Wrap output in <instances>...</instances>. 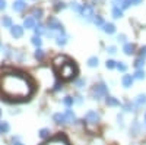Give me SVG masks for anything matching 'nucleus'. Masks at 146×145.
<instances>
[{
  "label": "nucleus",
  "mask_w": 146,
  "mask_h": 145,
  "mask_svg": "<svg viewBox=\"0 0 146 145\" xmlns=\"http://www.w3.org/2000/svg\"><path fill=\"white\" fill-rule=\"evenodd\" d=\"M0 94L9 101H25L34 94V82L22 72L0 75Z\"/></svg>",
  "instance_id": "nucleus-1"
},
{
  "label": "nucleus",
  "mask_w": 146,
  "mask_h": 145,
  "mask_svg": "<svg viewBox=\"0 0 146 145\" xmlns=\"http://www.w3.org/2000/svg\"><path fill=\"white\" fill-rule=\"evenodd\" d=\"M75 74H76V66L73 65L70 60H67V62L60 67V75H62V78L66 79V81H70L75 76Z\"/></svg>",
  "instance_id": "nucleus-2"
},
{
  "label": "nucleus",
  "mask_w": 146,
  "mask_h": 145,
  "mask_svg": "<svg viewBox=\"0 0 146 145\" xmlns=\"http://www.w3.org/2000/svg\"><path fill=\"white\" fill-rule=\"evenodd\" d=\"M91 95L94 97V100H101L104 98V97L108 95V87H107V84L105 82H100V84H96V85L92 88L91 91Z\"/></svg>",
  "instance_id": "nucleus-3"
},
{
  "label": "nucleus",
  "mask_w": 146,
  "mask_h": 145,
  "mask_svg": "<svg viewBox=\"0 0 146 145\" xmlns=\"http://www.w3.org/2000/svg\"><path fill=\"white\" fill-rule=\"evenodd\" d=\"M47 27H48V31H50V32H54L56 35H58V34L64 32L63 23L60 22L57 18H54V16L48 18V21H47Z\"/></svg>",
  "instance_id": "nucleus-4"
},
{
  "label": "nucleus",
  "mask_w": 146,
  "mask_h": 145,
  "mask_svg": "<svg viewBox=\"0 0 146 145\" xmlns=\"http://www.w3.org/2000/svg\"><path fill=\"white\" fill-rule=\"evenodd\" d=\"M79 15L82 18H85L86 21H92L95 18V10H94V6L92 5H82V9L79 12Z\"/></svg>",
  "instance_id": "nucleus-5"
},
{
  "label": "nucleus",
  "mask_w": 146,
  "mask_h": 145,
  "mask_svg": "<svg viewBox=\"0 0 146 145\" xmlns=\"http://www.w3.org/2000/svg\"><path fill=\"white\" fill-rule=\"evenodd\" d=\"M83 120H86V122L91 123V125H96V123L100 122V113L96 112V110H89V112L85 113Z\"/></svg>",
  "instance_id": "nucleus-6"
},
{
  "label": "nucleus",
  "mask_w": 146,
  "mask_h": 145,
  "mask_svg": "<svg viewBox=\"0 0 146 145\" xmlns=\"http://www.w3.org/2000/svg\"><path fill=\"white\" fill-rule=\"evenodd\" d=\"M10 35L13 38H22L23 37V27H21V25H12V28H10Z\"/></svg>",
  "instance_id": "nucleus-7"
},
{
  "label": "nucleus",
  "mask_w": 146,
  "mask_h": 145,
  "mask_svg": "<svg viewBox=\"0 0 146 145\" xmlns=\"http://www.w3.org/2000/svg\"><path fill=\"white\" fill-rule=\"evenodd\" d=\"M42 145H69V142L66 141L64 136L58 135V136H56L54 139H51L50 142H45V144H42Z\"/></svg>",
  "instance_id": "nucleus-8"
},
{
  "label": "nucleus",
  "mask_w": 146,
  "mask_h": 145,
  "mask_svg": "<svg viewBox=\"0 0 146 145\" xmlns=\"http://www.w3.org/2000/svg\"><path fill=\"white\" fill-rule=\"evenodd\" d=\"M140 129H142V125H140L139 120H133L131 125H130V134L136 136V135L140 134Z\"/></svg>",
  "instance_id": "nucleus-9"
},
{
  "label": "nucleus",
  "mask_w": 146,
  "mask_h": 145,
  "mask_svg": "<svg viewBox=\"0 0 146 145\" xmlns=\"http://www.w3.org/2000/svg\"><path fill=\"white\" fill-rule=\"evenodd\" d=\"M133 82H135L133 75H123V78H121V84H123L124 88H131L133 87Z\"/></svg>",
  "instance_id": "nucleus-10"
},
{
  "label": "nucleus",
  "mask_w": 146,
  "mask_h": 145,
  "mask_svg": "<svg viewBox=\"0 0 146 145\" xmlns=\"http://www.w3.org/2000/svg\"><path fill=\"white\" fill-rule=\"evenodd\" d=\"M35 25H36V22H35V19L32 18V16H27L25 19H23V29H34L35 28Z\"/></svg>",
  "instance_id": "nucleus-11"
},
{
  "label": "nucleus",
  "mask_w": 146,
  "mask_h": 145,
  "mask_svg": "<svg viewBox=\"0 0 146 145\" xmlns=\"http://www.w3.org/2000/svg\"><path fill=\"white\" fill-rule=\"evenodd\" d=\"M69 41V37L66 35V32H62V34H58L57 37H56V44L60 45V47H64Z\"/></svg>",
  "instance_id": "nucleus-12"
},
{
  "label": "nucleus",
  "mask_w": 146,
  "mask_h": 145,
  "mask_svg": "<svg viewBox=\"0 0 146 145\" xmlns=\"http://www.w3.org/2000/svg\"><path fill=\"white\" fill-rule=\"evenodd\" d=\"M64 117H66V122L69 123H76V114L73 110H70V108H66V112H64Z\"/></svg>",
  "instance_id": "nucleus-13"
},
{
  "label": "nucleus",
  "mask_w": 146,
  "mask_h": 145,
  "mask_svg": "<svg viewBox=\"0 0 146 145\" xmlns=\"http://www.w3.org/2000/svg\"><path fill=\"white\" fill-rule=\"evenodd\" d=\"M135 50H136V45L133 44V43H126L123 45V51L126 56H131V54H135Z\"/></svg>",
  "instance_id": "nucleus-14"
},
{
  "label": "nucleus",
  "mask_w": 146,
  "mask_h": 145,
  "mask_svg": "<svg viewBox=\"0 0 146 145\" xmlns=\"http://www.w3.org/2000/svg\"><path fill=\"white\" fill-rule=\"evenodd\" d=\"M12 9L15 12H22V10L27 9V3L23 2V0H15V3L12 5Z\"/></svg>",
  "instance_id": "nucleus-15"
},
{
  "label": "nucleus",
  "mask_w": 146,
  "mask_h": 145,
  "mask_svg": "<svg viewBox=\"0 0 146 145\" xmlns=\"http://www.w3.org/2000/svg\"><path fill=\"white\" fill-rule=\"evenodd\" d=\"M102 31H104L105 34H108V35H111V34L115 32V25H114L113 22H105L104 27H102Z\"/></svg>",
  "instance_id": "nucleus-16"
},
{
  "label": "nucleus",
  "mask_w": 146,
  "mask_h": 145,
  "mask_svg": "<svg viewBox=\"0 0 146 145\" xmlns=\"http://www.w3.org/2000/svg\"><path fill=\"white\" fill-rule=\"evenodd\" d=\"M111 13H113V18H114V19H120V18H123V15H124V10L121 9L120 6H113V9H111Z\"/></svg>",
  "instance_id": "nucleus-17"
},
{
  "label": "nucleus",
  "mask_w": 146,
  "mask_h": 145,
  "mask_svg": "<svg viewBox=\"0 0 146 145\" xmlns=\"http://www.w3.org/2000/svg\"><path fill=\"white\" fill-rule=\"evenodd\" d=\"M105 104L110 106V107H118V106H120V101L115 98V97L107 95V97H105Z\"/></svg>",
  "instance_id": "nucleus-18"
},
{
  "label": "nucleus",
  "mask_w": 146,
  "mask_h": 145,
  "mask_svg": "<svg viewBox=\"0 0 146 145\" xmlns=\"http://www.w3.org/2000/svg\"><path fill=\"white\" fill-rule=\"evenodd\" d=\"M135 104H136V107L146 106V94H139L136 98H135Z\"/></svg>",
  "instance_id": "nucleus-19"
},
{
  "label": "nucleus",
  "mask_w": 146,
  "mask_h": 145,
  "mask_svg": "<svg viewBox=\"0 0 146 145\" xmlns=\"http://www.w3.org/2000/svg\"><path fill=\"white\" fill-rule=\"evenodd\" d=\"M53 120H54L57 125H63V123H66L64 113H54V114H53Z\"/></svg>",
  "instance_id": "nucleus-20"
},
{
  "label": "nucleus",
  "mask_w": 146,
  "mask_h": 145,
  "mask_svg": "<svg viewBox=\"0 0 146 145\" xmlns=\"http://www.w3.org/2000/svg\"><path fill=\"white\" fill-rule=\"evenodd\" d=\"M136 104L135 103H131V101H126L124 104H123V110L126 112V113H131V112H136Z\"/></svg>",
  "instance_id": "nucleus-21"
},
{
  "label": "nucleus",
  "mask_w": 146,
  "mask_h": 145,
  "mask_svg": "<svg viewBox=\"0 0 146 145\" xmlns=\"http://www.w3.org/2000/svg\"><path fill=\"white\" fill-rule=\"evenodd\" d=\"M34 31H35V35H40L41 37V35H44L47 32V28H45V25H42V23H36Z\"/></svg>",
  "instance_id": "nucleus-22"
},
{
  "label": "nucleus",
  "mask_w": 146,
  "mask_h": 145,
  "mask_svg": "<svg viewBox=\"0 0 146 145\" xmlns=\"http://www.w3.org/2000/svg\"><path fill=\"white\" fill-rule=\"evenodd\" d=\"M88 66L89 67H98V65H100V59L96 57V56H91L89 59H88Z\"/></svg>",
  "instance_id": "nucleus-23"
},
{
  "label": "nucleus",
  "mask_w": 146,
  "mask_h": 145,
  "mask_svg": "<svg viewBox=\"0 0 146 145\" xmlns=\"http://www.w3.org/2000/svg\"><path fill=\"white\" fill-rule=\"evenodd\" d=\"M50 135H51V130L48 129V128H42V129H40V132H38V136H40L41 139L50 138Z\"/></svg>",
  "instance_id": "nucleus-24"
},
{
  "label": "nucleus",
  "mask_w": 146,
  "mask_h": 145,
  "mask_svg": "<svg viewBox=\"0 0 146 145\" xmlns=\"http://www.w3.org/2000/svg\"><path fill=\"white\" fill-rule=\"evenodd\" d=\"M133 78L137 79V81H143V79L146 78L145 70H143V69H136V72H135V75H133Z\"/></svg>",
  "instance_id": "nucleus-25"
},
{
  "label": "nucleus",
  "mask_w": 146,
  "mask_h": 145,
  "mask_svg": "<svg viewBox=\"0 0 146 145\" xmlns=\"http://www.w3.org/2000/svg\"><path fill=\"white\" fill-rule=\"evenodd\" d=\"M31 43H32L36 48H41V45H42V40H41L40 35H34V37L31 38Z\"/></svg>",
  "instance_id": "nucleus-26"
},
{
  "label": "nucleus",
  "mask_w": 146,
  "mask_h": 145,
  "mask_svg": "<svg viewBox=\"0 0 146 145\" xmlns=\"http://www.w3.org/2000/svg\"><path fill=\"white\" fill-rule=\"evenodd\" d=\"M42 13H44V12H42V9H38V7H34L32 9V18L34 19H41L42 18Z\"/></svg>",
  "instance_id": "nucleus-27"
},
{
  "label": "nucleus",
  "mask_w": 146,
  "mask_h": 145,
  "mask_svg": "<svg viewBox=\"0 0 146 145\" xmlns=\"http://www.w3.org/2000/svg\"><path fill=\"white\" fill-rule=\"evenodd\" d=\"M92 22H94L98 28H102V27H104V23H105L104 19H102V16H100V15H95V18L92 19Z\"/></svg>",
  "instance_id": "nucleus-28"
},
{
  "label": "nucleus",
  "mask_w": 146,
  "mask_h": 145,
  "mask_svg": "<svg viewBox=\"0 0 146 145\" xmlns=\"http://www.w3.org/2000/svg\"><path fill=\"white\" fill-rule=\"evenodd\" d=\"M63 104H64L67 108H70L73 104H75V98H73V97H70V95H67V97H64V98H63Z\"/></svg>",
  "instance_id": "nucleus-29"
},
{
  "label": "nucleus",
  "mask_w": 146,
  "mask_h": 145,
  "mask_svg": "<svg viewBox=\"0 0 146 145\" xmlns=\"http://www.w3.org/2000/svg\"><path fill=\"white\" fill-rule=\"evenodd\" d=\"M133 66H135L136 69H143V66H145V59L139 56V57L135 60V63H133Z\"/></svg>",
  "instance_id": "nucleus-30"
},
{
  "label": "nucleus",
  "mask_w": 146,
  "mask_h": 145,
  "mask_svg": "<svg viewBox=\"0 0 146 145\" xmlns=\"http://www.w3.org/2000/svg\"><path fill=\"white\" fill-rule=\"evenodd\" d=\"M2 25H3V28H12V19H10V16H3L2 18Z\"/></svg>",
  "instance_id": "nucleus-31"
},
{
  "label": "nucleus",
  "mask_w": 146,
  "mask_h": 145,
  "mask_svg": "<svg viewBox=\"0 0 146 145\" xmlns=\"http://www.w3.org/2000/svg\"><path fill=\"white\" fill-rule=\"evenodd\" d=\"M10 130V126L7 122H0V134H7Z\"/></svg>",
  "instance_id": "nucleus-32"
},
{
  "label": "nucleus",
  "mask_w": 146,
  "mask_h": 145,
  "mask_svg": "<svg viewBox=\"0 0 146 145\" xmlns=\"http://www.w3.org/2000/svg\"><path fill=\"white\" fill-rule=\"evenodd\" d=\"M115 69H117L118 72H123V74H124V72L127 70V65H126L124 62H117V65H115Z\"/></svg>",
  "instance_id": "nucleus-33"
},
{
  "label": "nucleus",
  "mask_w": 146,
  "mask_h": 145,
  "mask_svg": "<svg viewBox=\"0 0 146 145\" xmlns=\"http://www.w3.org/2000/svg\"><path fill=\"white\" fill-rule=\"evenodd\" d=\"M34 56H35L36 60H42L44 56H45V53H44V50H41V48H36L35 53H34Z\"/></svg>",
  "instance_id": "nucleus-34"
},
{
  "label": "nucleus",
  "mask_w": 146,
  "mask_h": 145,
  "mask_svg": "<svg viewBox=\"0 0 146 145\" xmlns=\"http://www.w3.org/2000/svg\"><path fill=\"white\" fill-rule=\"evenodd\" d=\"M63 9H66V3L64 2H56L54 3V10L56 12H60V10H63Z\"/></svg>",
  "instance_id": "nucleus-35"
},
{
  "label": "nucleus",
  "mask_w": 146,
  "mask_h": 145,
  "mask_svg": "<svg viewBox=\"0 0 146 145\" xmlns=\"http://www.w3.org/2000/svg\"><path fill=\"white\" fill-rule=\"evenodd\" d=\"M115 65H117V62H114V60H111V59L105 62V67L110 69V70H111V69H115Z\"/></svg>",
  "instance_id": "nucleus-36"
},
{
  "label": "nucleus",
  "mask_w": 146,
  "mask_h": 145,
  "mask_svg": "<svg viewBox=\"0 0 146 145\" xmlns=\"http://www.w3.org/2000/svg\"><path fill=\"white\" fill-rule=\"evenodd\" d=\"M75 85L78 87V88H83L85 85H86V79H83V78H79L76 82H75Z\"/></svg>",
  "instance_id": "nucleus-37"
},
{
  "label": "nucleus",
  "mask_w": 146,
  "mask_h": 145,
  "mask_svg": "<svg viewBox=\"0 0 146 145\" xmlns=\"http://www.w3.org/2000/svg\"><path fill=\"white\" fill-rule=\"evenodd\" d=\"M70 7H72L73 10H75L76 13H79V12H80V9H82V5H79L78 2H73V3L70 5Z\"/></svg>",
  "instance_id": "nucleus-38"
},
{
  "label": "nucleus",
  "mask_w": 146,
  "mask_h": 145,
  "mask_svg": "<svg viewBox=\"0 0 146 145\" xmlns=\"http://www.w3.org/2000/svg\"><path fill=\"white\" fill-rule=\"evenodd\" d=\"M130 6H131V2H130V0H123V2H121V5H120V7L123 9V10H124V9H129Z\"/></svg>",
  "instance_id": "nucleus-39"
},
{
  "label": "nucleus",
  "mask_w": 146,
  "mask_h": 145,
  "mask_svg": "<svg viewBox=\"0 0 146 145\" xmlns=\"http://www.w3.org/2000/svg\"><path fill=\"white\" fill-rule=\"evenodd\" d=\"M126 40H127L126 34H118V35H117V41H118V43H121V44H126Z\"/></svg>",
  "instance_id": "nucleus-40"
},
{
  "label": "nucleus",
  "mask_w": 146,
  "mask_h": 145,
  "mask_svg": "<svg viewBox=\"0 0 146 145\" xmlns=\"http://www.w3.org/2000/svg\"><path fill=\"white\" fill-rule=\"evenodd\" d=\"M117 122H118V126L123 128L124 126V119H123V114H118L117 116Z\"/></svg>",
  "instance_id": "nucleus-41"
},
{
  "label": "nucleus",
  "mask_w": 146,
  "mask_h": 145,
  "mask_svg": "<svg viewBox=\"0 0 146 145\" xmlns=\"http://www.w3.org/2000/svg\"><path fill=\"white\" fill-rule=\"evenodd\" d=\"M107 51H108L110 54H115V53H117V47H115V45H108Z\"/></svg>",
  "instance_id": "nucleus-42"
},
{
  "label": "nucleus",
  "mask_w": 146,
  "mask_h": 145,
  "mask_svg": "<svg viewBox=\"0 0 146 145\" xmlns=\"http://www.w3.org/2000/svg\"><path fill=\"white\" fill-rule=\"evenodd\" d=\"M60 90H63V84L56 82V84H54V91H60Z\"/></svg>",
  "instance_id": "nucleus-43"
},
{
  "label": "nucleus",
  "mask_w": 146,
  "mask_h": 145,
  "mask_svg": "<svg viewBox=\"0 0 146 145\" xmlns=\"http://www.w3.org/2000/svg\"><path fill=\"white\" fill-rule=\"evenodd\" d=\"M140 57L146 59V45H143V47L140 48Z\"/></svg>",
  "instance_id": "nucleus-44"
},
{
  "label": "nucleus",
  "mask_w": 146,
  "mask_h": 145,
  "mask_svg": "<svg viewBox=\"0 0 146 145\" xmlns=\"http://www.w3.org/2000/svg\"><path fill=\"white\" fill-rule=\"evenodd\" d=\"M75 103H76V104H82V103H83V97H82V95H78L76 98H75Z\"/></svg>",
  "instance_id": "nucleus-45"
},
{
  "label": "nucleus",
  "mask_w": 146,
  "mask_h": 145,
  "mask_svg": "<svg viewBox=\"0 0 146 145\" xmlns=\"http://www.w3.org/2000/svg\"><path fill=\"white\" fill-rule=\"evenodd\" d=\"M6 9V0H0V10Z\"/></svg>",
  "instance_id": "nucleus-46"
},
{
  "label": "nucleus",
  "mask_w": 146,
  "mask_h": 145,
  "mask_svg": "<svg viewBox=\"0 0 146 145\" xmlns=\"http://www.w3.org/2000/svg\"><path fill=\"white\" fill-rule=\"evenodd\" d=\"M130 2H131V5H140L143 0H130Z\"/></svg>",
  "instance_id": "nucleus-47"
},
{
  "label": "nucleus",
  "mask_w": 146,
  "mask_h": 145,
  "mask_svg": "<svg viewBox=\"0 0 146 145\" xmlns=\"http://www.w3.org/2000/svg\"><path fill=\"white\" fill-rule=\"evenodd\" d=\"M121 2H123V0H113L114 6H120V5H121Z\"/></svg>",
  "instance_id": "nucleus-48"
},
{
  "label": "nucleus",
  "mask_w": 146,
  "mask_h": 145,
  "mask_svg": "<svg viewBox=\"0 0 146 145\" xmlns=\"http://www.w3.org/2000/svg\"><path fill=\"white\" fill-rule=\"evenodd\" d=\"M12 142H13V145H23L21 141H12Z\"/></svg>",
  "instance_id": "nucleus-49"
},
{
  "label": "nucleus",
  "mask_w": 146,
  "mask_h": 145,
  "mask_svg": "<svg viewBox=\"0 0 146 145\" xmlns=\"http://www.w3.org/2000/svg\"><path fill=\"white\" fill-rule=\"evenodd\" d=\"M145 122H146V113H145Z\"/></svg>",
  "instance_id": "nucleus-50"
},
{
  "label": "nucleus",
  "mask_w": 146,
  "mask_h": 145,
  "mask_svg": "<svg viewBox=\"0 0 146 145\" xmlns=\"http://www.w3.org/2000/svg\"><path fill=\"white\" fill-rule=\"evenodd\" d=\"M0 116H2V110H0Z\"/></svg>",
  "instance_id": "nucleus-51"
},
{
  "label": "nucleus",
  "mask_w": 146,
  "mask_h": 145,
  "mask_svg": "<svg viewBox=\"0 0 146 145\" xmlns=\"http://www.w3.org/2000/svg\"><path fill=\"white\" fill-rule=\"evenodd\" d=\"M0 47H2V44H0Z\"/></svg>",
  "instance_id": "nucleus-52"
}]
</instances>
